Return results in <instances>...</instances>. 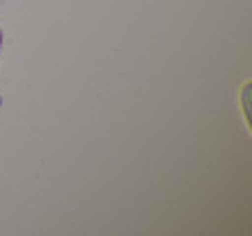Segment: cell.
Returning a JSON list of instances; mask_svg holds the SVG:
<instances>
[{"mask_svg":"<svg viewBox=\"0 0 252 236\" xmlns=\"http://www.w3.org/2000/svg\"><path fill=\"white\" fill-rule=\"evenodd\" d=\"M248 93H250V84H246L244 91H241V110H244L246 122L250 124V106H248Z\"/></svg>","mask_w":252,"mask_h":236,"instance_id":"obj_1","label":"cell"},{"mask_svg":"<svg viewBox=\"0 0 252 236\" xmlns=\"http://www.w3.org/2000/svg\"><path fill=\"white\" fill-rule=\"evenodd\" d=\"M0 49H2V29H0Z\"/></svg>","mask_w":252,"mask_h":236,"instance_id":"obj_2","label":"cell"},{"mask_svg":"<svg viewBox=\"0 0 252 236\" xmlns=\"http://www.w3.org/2000/svg\"><path fill=\"white\" fill-rule=\"evenodd\" d=\"M0 106H2V95H0Z\"/></svg>","mask_w":252,"mask_h":236,"instance_id":"obj_3","label":"cell"}]
</instances>
